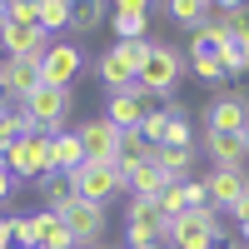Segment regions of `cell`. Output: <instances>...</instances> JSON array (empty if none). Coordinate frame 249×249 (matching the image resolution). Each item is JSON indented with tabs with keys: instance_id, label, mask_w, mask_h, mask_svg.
I'll list each match as a JSON object with an SVG mask.
<instances>
[{
	"instance_id": "cell-23",
	"label": "cell",
	"mask_w": 249,
	"mask_h": 249,
	"mask_svg": "<svg viewBox=\"0 0 249 249\" xmlns=\"http://www.w3.org/2000/svg\"><path fill=\"white\" fill-rule=\"evenodd\" d=\"M150 150H155V144H144L140 130H124V135H120V155H115V164H120V170H130V164L150 160Z\"/></svg>"
},
{
	"instance_id": "cell-10",
	"label": "cell",
	"mask_w": 249,
	"mask_h": 249,
	"mask_svg": "<svg viewBox=\"0 0 249 249\" xmlns=\"http://www.w3.org/2000/svg\"><path fill=\"white\" fill-rule=\"evenodd\" d=\"M75 135H80V150H85V160L115 164V155H120V135H124V130H115V124L100 115V120H85Z\"/></svg>"
},
{
	"instance_id": "cell-44",
	"label": "cell",
	"mask_w": 249,
	"mask_h": 249,
	"mask_svg": "<svg viewBox=\"0 0 249 249\" xmlns=\"http://www.w3.org/2000/svg\"><path fill=\"white\" fill-rule=\"evenodd\" d=\"M199 5H204V10H210V5H214V0H199Z\"/></svg>"
},
{
	"instance_id": "cell-43",
	"label": "cell",
	"mask_w": 249,
	"mask_h": 249,
	"mask_svg": "<svg viewBox=\"0 0 249 249\" xmlns=\"http://www.w3.org/2000/svg\"><path fill=\"white\" fill-rule=\"evenodd\" d=\"M140 249H164V244H140Z\"/></svg>"
},
{
	"instance_id": "cell-15",
	"label": "cell",
	"mask_w": 249,
	"mask_h": 249,
	"mask_svg": "<svg viewBox=\"0 0 249 249\" xmlns=\"http://www.w3.org/2000/svg\"><path fill=\"white\" fill-rule=\"evenodd\" d=\"M204 155L214 160V170H244V135H214V130H204Z\"/></svg>"
},
{
	"instance_id": "cell-8",
	"label": "cell",
	"mask_w": 249,
	"mask_h": 249,
	"mask_svg": "<svg viewBox=\"0 0 249 249\" xmlns=\"http://www.w3.org/2000/svg\"><path fill=\"white\" fill-rule=\"evenodd\" d=\"M204 130H214V135H244L249 130V95L244 90H219L214 105H210Z\"/></svg>"
},
{
	"instance_id": "cell-20",
	"label": "cell",
	"mask_w": 249,
	"mask_h": 249,
	"mask_svg": "<svg viewBox=\"0 0 249 249\" xmlns=\"http://www.w3.org/2000/svg\"><path fill=\"white\" fill-rule=\"evenodd\" d=\"M50 150H55V175H70L85 164V150H80V135H50Z\"/></svg>"
},
{
	"instance_id": "cell-46",
	"label": "cell",
	"mask_w": 249,
	"mask_h": 249,
	"mask_svg": "<svg viewBox=\"0 0 249 249\" xmlns=\"http://www.w3.org/2000/svg\"><path fill=\"white\" fill-rule=\"evenodd\" d=\"M35 5H40V0H35Z\"/></svg>"
},
{
	"instance_id": "cell-25",
	"label": "cell",
	"mask_w": 249,
	"mask_h": 249,
	"mask_svg": "<svg viewBox=\"0 0 249 249\" xmlns=\"http://www.w3.org/2000/svg\"><path fill=\"white\" fill-rule=\"evenodd\" d=\"M204 15H210V10H204L199 0H170V20H175V25H184V30H199Z\"/></svg>"
},
{
	"instance_id": "cell-4",
	"label": "cell",
	"mask_w": 249,
	"mask_h": 249,
	"mask_svg": "<svg viewBox=\"0 0 249 249\" xmlns=\"http://www.w3.org/2000/svg\"><path fill=\"white\" fill-rule=\"evenodd\" d=\"M70 184L80 199H95V204H110L120 190H124V175L120 164H100V160H85L80 170H70Z\"/></svg>"
},
{
	"instance_id": "cell-11",
	"label": "cell",
	"mask_w": 249,
	"mask_h": 249,
	"mask_svg": "<svg viewBox=\"0 0 249 249\" xmlns=\"http://www.w3.org/2000/svg\"><path fill=\"white\" fill-rule=\"evenodd\" d=\"M40 90V60H0V95H10L15 105H25V100Z\"/></svg>"
},
{
	"instance_id": "cell-39",
	"label": "cell",
	"mask_w": 249,
	"mask_h": 249,
	"mask_svg": "<svg viewBox=\"0 0 249 249\" xmlns=\"http://www.w3.org/2000/svg\"><path fill=\"white\" fill-rule=\"evenodd\" d=\"M214 5H219L224 15H234V10H244V0H214Z\"/></svg>"
},
{
	"instance_id": "cell-34",
	"label": "cell",
	"mask_w": 249,
	"mask_h": 249,
	"mask_svg": "<svg viewBox=\"0 0 249 249\" xmlns=\"http://www.w3.org/2000/svg\"><path fill=\"white\" fill-rule=\"evenodd\" d=\"M199 204H210V190H204V179H184V210H199Z\"/></svg>"
},
{
	"instance_id": "cell-33",
	"label": "cell",
	"mask_w": 249,
	"mask_h": 249,
	"mask_svg": "<svg viewBox=\"0 0 249 249\" xmlns=\"http://www.w3.org/2000/svg\"><path fill=\"white\" fill-rule=\"evenodd\" d=\"M0 20H20V25H40V5H35V0H15L10 10H0Z\"/></svg>"
},
{
	"instance_id": "cell-42",
	"label": "cell",
	"mask_w": 249,
	"mask_h": 249,
	"mask_svg": "<svg viewBox=\"0 0 249 249\" xmlns=\"http://www.w3.org/2000/svg\"><path fill=\"white\" fill-rule=\"evenodd\" d=\"M10 5H15V0H0V10H10Z\"/></svg>"
},
{
	"instance_id": "cell-29",
	"label": "cell",
	"mask_w": 249,
	"mask_h": 249,
	"mask_svg": "<svg viewBox=\"0 0 249 249\" xmlns=\"http://www.w3.org/2000/svg\"><path fill=\"white\" fill-rule=\"evenodd\" d=\"M160 214H164V219L184 214V179H170V184L160 190Z\"/></svg>"
},
{
	"instance_id": "cell-26",
	"label": "cell",
	"mask_w": 249,
	"mask_h": 249,
	"mask_svg": "<svg viewBox=\"0 0 249 249\" xmlns=\"http://www.w3.org/2000/svg\"><path fill=\"white\" fill-rule=\"evenodd\" d=\"M70 25V0H40V30H65Z\"/></svg>"
},
{
	"instance_id": "cell-16",
	"label": "cell",
	"mask_w": 249,
	"mask_h": 249,
	"mask_svg": "<svg viewBox=\"0 0 249 249\" xmlns=\"http://www.w3.org/2000/svg\"><path fill=\"white\" fill-rule=\"evenodd\" d=\"M120 175H124V190L140 195V199H160V190L170 184L155 160H140V164H130V170H120Z\"/></svg>"
},
{
	"instance_id": "cell-24",
	"label": "cell",
	"mask_w": 249,
	"mask_h": 249,
	"mask_svg": "<svg viewBox=\"0 0 249 249\" xmlns=\"http://www.w3.org/2000/svg\"><path fill=\"white\" fill-rule=\"evenodd\" d=\"M214 60L224 65V75H244L249 70V45H244V40H230V45L214 50Z\"/></svg>"
},
{
	"instance_id": "cell-38",
	"label": "cell",
	"mask_w": 249,
	"mask_h": 249,
	"mask_svg": "<svg viewBox=\"0 0 249 249\" xmlns=\"http://www.w3.org/2000/svg\"><path fill=\"white\" fill-rule=\"evenodd\" d=\"M0 249H15V234H10V219H0Z\"/></svg>"
},
{
	"instance_id": "cell-5",
	"label": "cell",
	"mask_w": 249,
	"mask_h": 249,
	"mask_svg": "<svg viewBox=\"0 0 249 249\" xmlns=\"http://www.w3.org/2000/svg\"><path fill=\"white\" fill-rule=\"evenodd\" d=\"M80 70H85V55H80V45H70V40H55V45L45 50V60H40V85L50 90H70Z\"/></svg>"
},
{
	"instance_id": "cell-12",
	"label": "cell",
	"mask_w": 249,
	"mask_h": 249,
	"mask_svg": "<svg viewBox=\"0 0 249 249\" xmlns=\"http://www.w3.org/2000/svg\"><path fill=\"white\" fill-rule=\"evenodd\" d=\"M204 190H210V204L219 214H230L234 204L249 195V175L244 170H210V175H204Z\"/></svg>"
},
{
	"instance_id": "cell-3",
	"label": "cell",
	"mask_w": 249,
	"mask_h": 249,
	"mask_svg": "<svg viewBox=\"0 0 249 249\" xmlns=\"http://www.w3.org/2000/svg\"><path fill=\"white\" fill-rule=\"evenodd\" d=\"M5 170L15 179H30L40 184L50 170H55V150H50V135H25V140H15L10 150H5Z\"/></svg>"
},
{
	"instance_id": "cell-30",
	"label": "cell",
	"mask_w": 249,
	"mask_h": 249,
	"mask_svg": "<svg viewBox=\"0 0 249 249\" xmlns=\"http://www.w3.org/2000/svg\"><path fill=\"white\" fill-rule=\"evenodd\" d=\"M110 25H115V40H144L150 15H110Z\"/></svg>"
},
{
	"instance_id": "cell-22",
	"label": "cell",
	"mask_w": 249,
	"mask_h": 249,
	"mask_svg": "<svg viewBox=\"0 0 249 249\" xmlns=\"http://www.w3.org/2000/svg\"><path fill=\"white\" fill-rule=\"evenodd\" d=\"M124 224H155V230L170 234V219L160 214V199H140V195H130V219Z\"/></svg>"
},
{
	"instance_id": "cell-7",
	"label": "cell",
	"mask_w": 249,
	"mask_h": 249,
	"mask_svg": "<svg viewBox=\"0 0 249 249\" xmlns=\"http://www.w3.org/2000/svg\"><path fill=\"white\" fill-rule=\"evenodd\" d=\"M65 224H70V234H75V249H90L100 244V234H105V224H110V210L105 204H95V199H70L65 204Z\"/></svg>"
},
{
	"instance_id": "cell-17",
	"label": "cell",
	"mask_w": 249,
	"mask_h": 249,
	"mask_svg": "<svg viewBox=\"0 0 249 249\" xmlns=\"http://www.w3.org/2000/svg\"><path fill=\"white\" fill-rule=\"evenodd\" d=\"M100 25H110V0H70V30L90 35Z\"/></svg>"
},
{
	"instance_id": "cell-41",
	"label": "cell",
	"mask_w": 249,
	"mask_h": 249,
	"mask_svg": "<svg viewBox=\"0 0 249 249\" xmlns=\"http://www.w3.org/2000/svg\"><path fill=\"white\" fill-rule=\"evenodd\" d=\"M224 249H249V244H239V239H234V244H224Z\"/></svg>"
},
{
	"instance_id": "cell-36",
	"label": "cell",
	"mask_w": 249,
	"mask_h": 249,
	"mask_svg": "<svg viewBox=\"0 0 249 249\" xmlns=\"http://www.w3.org/2000/svg\"><path fill=\"white\" fill-rule=\"evenodd\" d=\"M115 15H150V0H110Z\"/></svg>"
},
{
	"instance_id": "cell-2",
	"label": "cell",
	"mask_w": 249,
	"mask_h": 249,
	"mask_svg": "<svg viewBox=\"0 0 249 249\" xmlns=\"http://www.w3.org/2000/svg\"><path fill=\"white\" fill-rule=\"evenodd\" d=\"M144 55H150V40H115V45L95 60V70H100V80H105V90H110V95L135 85V75H140V65H144Z\"/></svg>"
},
{
	"instance_id": "cell-45",
	"label": "cell",
	"mask_w": 249,
	"mask_h": 249,
	"mask_svg": "<svg viewBox=\"0 0 249 249\" xmlns=\"http://www.w3.org/2000/svg\"><path fill=\"white\" fill-rule=\"evenodd\" d=\"M244 150H249V130H244Z\"/></svg>"
},
{
	"instance_id": "cell-6",
	"label": "cell",
	"mask_w": 249,
	"mask_h": 249,
	"mask_svg": "<svg viewBox=\"0 0 249 249\" xmlns=\"http://www.w3.org/2000/svg\"><path fill=\"white\" fill-rule=\"evenodd\" d=\"M70 90H50V85H40L30 100H25V110L35 120V130L40 135H65V120H70Z\"/></svg>"
},
{
	"instance_id": "cell-31",
	"label": "cell",
	"mask_w": 249,
	"mask_h": 249,
	"mask_svg": "<svg viewBox=\"0 0 249 249\" xmlns=\"http://www.w3.org/2000/svg\"><path fill=\"white\" fill-rule=\"evenodd\" d=\"M164 124H170V115H164V110H144L140 140H144V144H160V140H164Z\"/></svg>"
},
{
	"instance_id": "cell-35",
	"label": "cell",
	"mask_w": 249,
	"mask_h": 249,
	"mask_svg": "<svg viewBox=\"0 0 249 249\" xmlns=\"http://www.w3.org/2000/svg\"><path fill=\"white\" fill-rule=\"evenodd\" d=\"M15 140L20 135H15V124H10V100H0V155H5Z\"/></svg>"
},
{
	"instance_id": "cell-18",
	"label": "cell",
	"mask_w": 249,
	"mask_h": 249,
	"mask_svg": "<svg viewBox=\"0 0 249 249\" xmlns=\"http://www.w3.org/2000/svg\"><path fill=\"white\" fill-rule=\"evenodd\" d=\"M150 160L164 170V179H190L195 175V150H175V144H155Z\"/></svg>"
},
{
	"instance_id": "cell-19",
	"label": "cell",
	"mask_w": 249,
	"mask_h": 249,
	"mask_svg": "<svg viewBox=\"0 0 249 249\" xmlns=\"http://www.w3.org/2000/svg\"><path fill=\"white\" fill-rule=\"evenodd\" d=\"M35 224H40V249H75V234H70L65 214L40 210V214H35Z\"/></svg>"
},
{
	"instance_id": "cell-27",
	"label": "cell",
	"mask_w": 249,
	"mask_h": 249,
	"mask_svg": "<svg viewBox=\"0 0 249 249\" xmlns=\"http://www.w3.org/2000/svg\"><path fill=\"white\" fill-rule=\"evenodd\" d=\"M160 144H175V150H195L190 115H170V124H164V140H160Z\"/></svg>"
},
{
	"instance_id": "cell-40",
	"label": "cell",
	"mask_w": 249,
	"mask_h": 249,
	"mask_svg": "<svg viewBox=\"0 0 249 249\" xmlns=\"http://www.w3.org/2000/svg\"><path fill=\"white\" fill-rule=\"evenodd\" d=\"M90 249H120V244H90Z\"/></svg>"
},
{
	"instance_id": "cell-13",
	"label": "cell",
	"mask_w": 249,
	"mask_h": 249,
	"mask_svg": "<svg viewBox=\"0 0 249 249\" xmlns=\"http://www.w3.org/2000/svg\"><path fill=\"white\" fill-rule=\"evenodd\" d=\"M144 110H150V100H144L135 85H130V90H115V95L105 100V120L115 124V130H140Z\"/></svg>"
},
{
	"instance_id": "cell-32",
	"label": "cell",
	"mask_w": 249,
	"mask_h": 249,
	"mask_svg": "<svg viewBox=\"0 0 249 249\" xmlns=\"http://www.w3.org/2000/svg\"><path fill=\"white\" fill-rule=\"evenodd\" d=\"M190 70H195L199 80H210V85H219V80H224V65H219L214 55H190Z\"/></svg>"
},
{
	"instance_id": "cell-21",
	"label": "cell",
	"mask_w": 249,
	"mask_h": 249,
	"mask_svg": "<svg viewBox=\"0 0 249 249\" xmlns=\"http://www.w3.org/2000/svg\"><path fill=\"white\" fill-rule=\"evenodd\" d=\"M40 195H45V210L50 214H65V204L75 199V184H70V175H45V179H40Z\"/></svg>"
},
{
	"instance_id": "cell-14",
	"label": "cell",
	"mask_w": 249,
	"mask_h": 249,
	"mask_svg": "<svg viewBox=\"0 0 249 249\" xmlns=\"http://www.w3.org/2000/svg\"><path fill=\"white\" fill-rule=\"evenodd\" d=\"M199 210H204V204H199ZM199 210H184V214L170 219V234H164V239H170L175 249H214V234L204 230Z\"/></svg>"
},
{
	"instance_id": "cell-37",
	"label": "cell",
	"mask_w": 249,
	"mask_h": 249,
	"mask_svg": "<svg viewBox=\"0 0 249 249\" xmlns=\"http://www.w3.org/2000/svg\"><path fill=\"white\" fill-rule=\"evenodd\" d=\"M230 219H234V224H244V219H249V195H244V199L234 204V210H230Z\"/></svg>"
},
{
	"instance_id": "cell-28",
	"label": "cell",
	"mask_w": 249,
	"mask_h": 249,
	"mask_svg": "<svg viewBox=\"0 0 249 249\" xmlns=\"http://www.w3.org/2000/svg\"><path fill=\"white\" fill-rule=\"evenodd\" d=\"M10 234H15V249H40V224H35V214H15V219H10Z\"/></svg>"
},
{
	"instance_id": "cell-9",
	"label": "cell",
	"mask_w": 249,
	"mask_h": 249,
	"mask_svg": "<svg viewBox=\"0 0 249 249\" xmlns=\"http://www.w3.org/2000/svg\"><path fill=\"white\" fill-rule=\"evenodd\" d=\"M0 50L10 60H45L50 35L40 25H20V20H0Z\"/></svg>"
},
{
	"instance_id": "cell-1",
	"label": "cell",
	"mask_w": 249,
	"mask_h": 249,
	"mask_svg": "<svg viewBox=\"0 0 249 249\" xmlns=\"http://www.w3.org/2000/svg\"><path fill=\"white\" fill-rule=\"evenodd\" d=\"M184 60L175 45H150V55H144V65H140V75H135V90L150 100V95H175L179 90V75H184Z\"/></svg>"
}]
</instances>
